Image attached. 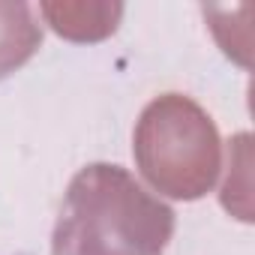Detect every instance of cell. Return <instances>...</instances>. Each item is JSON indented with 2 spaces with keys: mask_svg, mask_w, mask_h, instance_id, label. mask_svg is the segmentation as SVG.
<instances>
[{
  "mask_svg": "<svg viewBox=\"0 0 255 255\" xmlns=\"http://www.w3.org/2000/svg\"><path fill=\"white\" fill-rule=\"evenodd\" d=\"M135 159L144 177L174 198H198L219 168V138L210 117L168 93L147 105L135 129Z\"/></svg>",
  "mask_w": 255,
  "mask_h": 255,
  "instance_id": "7a4b0ae2",
  "label": "cell"
},
{
  "mask_svg": "<svg viewBox=\"0 0 255 255\" xmlns=\"http://www.w3.org/2000/svg\"><path fill=\"white\" fill-rule=\"evenodd\" d=\"M174 234V210L153 198L120 165L81 168L63 198L54 255H162Z\"/></svg>",
  "mask_w": 255,
  "mask_h": 255,
  "instance_id": "6da1fadb",
  "label": "cell"
},
{
  "mask_svg": "<svg viewBox=\"0 0 255 255\" xmlns=\"http://www.w3.org/2000/svg\"><path fill=\"white\" fill-rule=\"evenodd\" d=\"M39 42H42V33L33 24L30 6L0 3V78L9 75L24 60H30Z\"/></svg>",
  "mask_w": 255,
  "mask_h": 255,
  "instance_id": "3957f363",
  "label": "cell"
}]
</instances>
